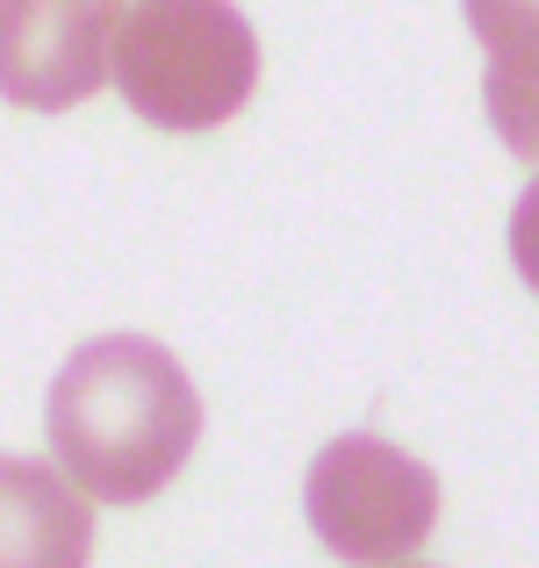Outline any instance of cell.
Segmentation results:
<instances>
[{
  "label": "cell",
  "mask_w": 539,
  "mask_h": 568,
  "mask_svg": "<svg viewBox=\"0 0 539 568\" xmlns=\"http://www.w3.org/2000/svg\"><path fill=\"white\" fill-rule=\"evenodd\" d=\"M51 460L94 504H144L187 468L202 439V396L159 338H87L43 403Z\"/></svg>",
  "instance_id": "cell-1"
},
{
  "label": "cell",
  "mask_w": 539,
  "mask_h": 568,
  "mask_svg": "<svg viewBox=\"0 0 539 568\" xmlns=\"http://www.w3.org/2000/svg\"><path fill=\"white\" fill-rule=\"evenodd\" d=\"M309 532L353 568H396L439 526V475L388 446L382 432H346L309 460Z\"/></svg>",
  "instance_id": "cell-3"
},
{
  "label": "cell",
  "mask_w": 539,
  "mask_h": 568,
  "mask_svg": "<svg viewBox=\"0 0 539 568\" xmlns=\"http://www.w3.org/2000/svg\"><path fill=\"white\" fill-rule=\"evenodd\" d=\"M511 266H518V281L539 295V181L518 194V209H511Z\"/></svg>",
  "instance_id": "cell-8"
},
{
  "label": "cell",
  "mask_w": 539,
  "mask_h": 568,
  "mask_svg": "<svg viewBox=\"0 0 539 568\" xmlns=\"http://www.w3.org/2000/svg\"><path fill=\"white\" fill-rule=\"evenodd\" d=\"M489 65H539V0H460Z\"/></svg>",
  "instance_id": "cell-7"
},
{
  "label": "cell",
  "mask_w": 539,
  "mask_h": 568,
  "mask_svg": "<svg viewBox=\"0 0 539 568\" xmlns=\"http://www.w3.org/2000/svg\"><path fill=\"white\" fill-rule=\"evenodd\" d=\"M115 0H0V101L72 109L109 87Z\"/></svg>",
  "instance_id": "cell-4"
},
{
  "label": "cell",
  "mask_w": 539,
  "mask_h": 568,
  "mask_svg": "<svg viewBox=\"0 0 539 568\" xmlns=\"http://www.w3.org/2000/svg\"><path fill=\"white\" fill-rule=\"evenodd\" d=\"M482 101H489L497 138L511 144L518 159H532V166H539V65H489Z\"/></svg>",
  "instance_id": "cell-6"
},
{
  "label": "cell",
  "mask_w": 539,
  "mask_h": 568,
  "mask_svg": "<svg viewBox=\"0 0 539 568\" xmlns=\"http://www.w3.org/2000/svg\"><path fill=\"white\" fill-rule=\"evenodd\" d=\"M109 80L144 123L216 130L260 87V37L231 0H138L115 22Z\"/></svg>",
  "instance_id": "cell-2"
},
{
  "label": "cell",
  "mask_w": 539,
  "mask_h": 568,
  "mask_svg": "<svg viewBox=\"0 0 539 568\" xmlns=\"http://www.w3.org/2000/svg\"><path fill=\"white\" fill-rule=\"evenodd\" d=\"M396 568H410V561H396Z\"/></svg>",
  "instance_id": "cell-9"
},
{
  "label": "cell",
  "mask_w": 539,
  "mask_h": 568,
  "mask_svg": "<svg viewBox=\"0 0 539 568\" xmlns=\"http://www.w3.org/2000/svg\"><path fill=\"white\" fill-rule=\"evenodd\" d=\"M94 511L65 468L0 454V568H87Z\"/></svg>",
  "instance_id": "cell-5"
}]
</instances>
